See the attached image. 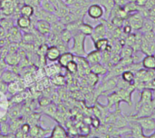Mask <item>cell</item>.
<instances>
[{
  "mask_svg": "<svg viewBox=\"0 0 155 138\" xmlns=\"http://www.w3.org/2000/svg\"><path fill=\"white\" fill-rule=\"evenodd\" d=\"M86 35L78 32L73 35V46L70 48V52H72L74 56H85L86 50H85V40Z\"/></svg>",
  "mask_w": 155,
  "mask_h": 138,
  "instance_id": "6da1fadb",
  "label": "cell"
},
{
  "mask_svg": "<svg viewBox=\"0 0 155 138\" xmlns=\"http://www.w3.org/2000/svg\"><path fill=\"white\" fill-rule=\"evenodd\" d=\"M144 19H145V16L140 12V10L136 11L133 14H130L128 15V18H127L130 25L133 28V30H135V31L141 30V28L143 25Z\"/></svg>",
  "mask_w": 155,
  "mask_h": 138,
  "instance_id": "7a4b0ae2",
  "label": "cell"
},
{
  "mask_svg": "<svg viewBox=\"0 0 155 138\" xmlns=\"http://www.w3.org/2000/svg\"><path fill=\"white\" fill-rule=\"evenodd\" d=\"M87 15L93 20H101L104 15V8L98 3H92L87 8Z\"/></svg>",
  "mask_w": 155,
  "mask_h": 138,
  "instance_id": "3957f363",
  "label": "cell"
},
{
  "mask_svg": "<svg viewBox=\"0 0 155 138\" xmlns=\"http://www.w3.org/2000/svg\"><path fill=\"white\" fill-rule=\"evenodd\" d=\"M134 121H136L143 130L146 131H154L155 130V119L151 116H142V117H133Z\"/></svg>",
  "mask_w": 155,
  "mask_h": 138,
  "instance_id": "277c9868",
  "label": "cell"
},
{
  "mask_svg": "<svg viewBox=\"0 0 155 138\" xmlns=\"http://www.w3.org/2000/svg\"><path fill=\"white\" fill-rule=\"evenodd\" d=\"M155 108V102L154 100L153 102L150 103H146L143 104V106H141L137 110H136V114L134 116H131L132 117H142V116H149L152 115V113L153 112Z\"/></svg>",
  "mask_w": 155,
  "mask_h": 138,
  "instance_id": "5b68a950",
  "label": "cell"
},
{
  "mask_svg": "<svg viewBox=\"0 0 155 138\" xmlns=\"http://www.w3.org/2000/svg\"><path fill=\"white\" fill-rule=\"evenodd\" d=\"M34 26H35V31L44 36H47L51 32V24L45 20L36 19Z\"/></svg>",
  "mask_w": 155,
  "mask_h": 138,
  "instance_id": "8992f818",
  "label": "cell"
},
{
  "mask_svg": "<svg viewBox=\"0 0 155 138\" xmlns=\"http://www.w3.org/2000/svg\"><path fill=\"white\" fill-rule=\"evenodd\" d=\"M107 36V29H106V25L102 21L101 23H99L98 25H96L94 27V31L93 34L91 35V39L93 42L96 41L97 39L103 38V37H106Z\"/></svg>",
  "mask_w": 155,
  "mask_h": 138,
  "instance_id": "52a82bcc",
  "label": "cell"
},
{
  "mask_svg": "<svg viewBox=\"0 0 155 138\" xmlns=\"http://www.w3.org/2000/svg\"><path fill=\"white\" fill-rule=\"evenodd\" d=\"M62 66L59 65L58 62H51V64L45 65L44 67V72L46 77L51 78L54 76H56L58 74L62 73Z\"/></svg>",
  "mask_w": 155,
  "mask_h": 138,
  "instance_id": "ba28073f",
  "label": "cell"
},
{
  "mask_svg": "<svg viewBox=\"0 0 155 138\" xmlns=\"http://www.w3.org/2000/svg\"><path fill=\"white\" fill-rule=\"evenodd\" d=\"M50 133H51L50 129L44 128V127L40 126L39 125H35V126H31V128L29 131V137H46V135H50Z\"/></svg>",
  "mask_w": 155,
  "mask_h": 138,
  "instance_id": "9c48e42d",
  "label": "cell"
},
{
  "mask_svg": "<svg viewBox=\"0 0 155 138\" xmlns=\"http://www.w3.org/2000/svg\"><path fill=\"white\" fill-rule=\"evenodd\" d=\"M15 9L13 0H0V10L4 16H12L15 13Z\"/></svg>",
  "mask_w": 155,
  "mask_h": 138,
  "instance_id": "30bf717a",
  "label": "cell"
},
{
  "mask_svg": "<svg viewBox=\"0 0 155 138\" xmlns=\"http://www.w3.org/2000/svg\"><path fill=\"white\" fill-rule=\"evenodd\" d=\"M25 88H26V86H25L24 81L19 78L18 80H15V81L8 84L7 93H9L11 96H14V95H15V94H17L19 92L24 91Z\"/></svg>",
  "mask_w": 155,
  "mask_h": 138,
  "instance_id": "8fae6325",
  "label": "cell"
},
{
  "mask_svg": "<svg viewBox=\"0 0 155 138\" xmlns=\"http://www.w3.org/2000/svg\"><path fill=\"white\" fill-rule=\"evenodd\" d=\"M153 96L152 89L143 88V89L142 90V93H141V96H140V99H139L138 103L136 104L135 110H137V109H138L141 106H143V104L150 103V102H153Z\"/></svg>",
  "mask_w": 155,
  "mask_h": 138,
  "instance_id": "7c38bea8",
  "label": "cell"
},
{
  "mask_svg": "<svg viewBox=\"0 0 155 138\" xmlns=\"http://www.w3.org/2000/svg\"><path fill=\"white\" fill-rule=\"evenodd\" d=\"M128 125H129V130L131 135H133V137H146V136H144L143 134V129L142 128V126L134 119L129 120L128 121Z\"/></svg>",
  "mask_w": 155,
  "mask_h": 138,
  "instance_id": "4fadbf2b",
  "label": "cell"
},
{
  "mask_svg": "<svg viewBox=\"0 0 155 138\" xmlns=\"http://www.w3.org/2000/svg\"><path fill=\"white\" fill-rule=\"evenodd\" d=\"M49 138H67L69 137L68 132L61 124H56L54 128L51 130Z\"/></svg>",
  "mask_w": 155,
  "mask_h": 138,
  "instance_id": "5bb4252c",
  "label": "cell"
},
{
  "mask_svg": "<svg viewBox=\"0 0 155 138\" xmlns=\"http://www.w3.org/2000/svg\"><path fill=\"white\" fill-rule=\"evenodd\" d=\"M9 106H10L9 100L7 99V96H5V94L0 93V121L7 120L6 113H7Z\"/></svg>",
  "mask_w": 155,
  "mask_h": 138,
  "instance_id": "9a60e30c",
  "label": "cell"
},
{
  "mask_svg": "<svg viewBox=\"0 0 155 138\" xmlns=\"http://www.w3.org/2000/svg\"><path fill=\"white\" fill-rule=\"evenodd\" d=\"M21 107H22V104H10L7 113H6L7 119L10 121V120L20 117L21 116Z\"/></svg>",
  "mask_w": 155,
  "mask_h": 138,
  "instance_id": "2e32d148",
  "label": "cell"
},
{
  "mask_svg": "<svg viewBox=\"0 0 155 138\" xmlns=\"http://www.w3.org/2000/svg\"><path fill=\"white\" fill-rule=\"evenodd\" d=\"M6 37L9 41H11L12 43H19L22 42V38H23V34L20 32V30L18 29V27L13 26L12 28H10L7 31L6 34Z\"/></svg>",
  "mask_w": 155,
  "mask_h": 138,
  "instance_id": "e0dca14e",
  "label": "cell"
},
{
  "mask_svg": "<svg viewBox=\"0 0 155 138\" xmlns=\"http://www.w3.org/2000/svg\"><path fill=\"white\" fill-rule=\"evenodd\" d=\"M60 55L61 51L56 45H50L45 52V58L50 62H57Z\"/></svg>",
  "mask_w": 155,
  "mask_h": 138,
  "instance_id": "ac0fdd59",
  "label": "cell"
},
{
  "mask_svg": "<svg viewBox=\"0 0 155 138\" xmlns=\"http://www.w3.org/2000/svg\"><path fill=\"white\" fill-rule=\"evenodd\" d=\"M2 81L9 84V83H12L15 80H18L19 79V76L16 72H15V70H10V69H4L2 71V74H1V78H0Z\"/></svg>",
  "mask_w": 155,
  "mask_h": 138,
  "instance_id": "d6986e66",
  "label": "cell"
},
{
  "mask_svg": "<svg viewBox=\"0 0 155 138\" xmlns=\"http://www.w3.org/2000/svg\"><path fill=\"white\" fill-rule=\"evenodd\" d=\"M90 72L99 76H106L107 73H108V68L104 65L102 64L101 62L99 63H96V64H93V65H90Z\"/></svg>",
  "mask_w": 155,
  "mask_h": 138,
  "instance_id": "ffe728a7",
  "label": "cell"
},
{
  "mask_svg": "<svg viewBox=\"0 0 155 138\" xmlns=\"http://www.w3.org/2000/svg\"><path fill=\"white\" fill-rule=\"evenodd\" d=\"M92 1H93V3L100 4L104 8V15H105V18L108 19L109 15H110V13H111L113 7L115 5L114 0H92Z\"/></svg>",
  "mask_w": 155,
  "mask_h": 138,
  "instance_id": "44dd1931",
  "label": "cell"
},
{
  "mask_svg": "<svg viewBox=\"0 0 155 138\" xmlns=\"http://www.w3.org/2000/svg\"><path fill=\"white\" fill-rule=\"evenodd\" d=\"M5 64L9 66H16L19 65L20 61H21V57L17 53H10L8 52L7 55L5 56L4 58Z\"/></svg>",
  "mask_w": 155,
  "mask_h": 138,
  "instance_id": "7402d4cb",
  "label": "cell"
},
{
  "mask_svg": "<svg viewBox=\"0 0 155 138\" xmlns=\"http://www.w3.org/2000/svg\"><path fill=\"white\" fill-rule=\"evenodd\" d=\"M16 25L17 27L21 30H27L32 26V20L31 17H27L25 15H19L16 20Z\"/></svg>",
  "mask_w": 155,
  "mask_h": 138,
  "instance_id": "603a6c76",
  "label": "cell"
},
{
  "mask_svg": "<svg viewBox=\"0 0 155 138\" xmlns=\"http://www.w3.org/2000/svg\"><path fill=\"white\" fill-rule=\"evenodd\" d=\"M73 60H74V55L72 52L67 51V52L61 53V55H60V56H59L57 62L59 63V65H60L62 67L65 68V66H67V64L70 63V62L73 61Z\"/></svg>",
  "mask_w": 155,
  "mask_h": 138,
  "instance_id": "cb8c5ba5",
  "label": "cell"
},
{
  "mask_svg": "<svg viewBox=\"0 0 155 138\" xmlns=\"http://www.w3.org/2000/svg\"><path fill=\"white\" fill-rule=\"evenodd\" d=\"M84 57L86 58L87 62H88L90 65L96 64V63L101 62V59H102V52L95 49V50H94V51H91V52L87 53L86 56H85Z\"/></svg>",
  "mask_w": 155,
  "mask_h": 138,
  "instance_id": "d4e9b609",
  "label": "cell"
},
{
  "mask_svg": "<svg viewBox=\"0 0 155 138\" xmlns=\"http://www.w3.org/2000/svg\"><path fill=\"white\" fill-rule=\"evenodd\" d=\"M107 108H111L112 106H118L120 105V103H122V97L120 96V95L118 94L117 91L114 92V93H111L110 95L107 96Z\"/></svg>",
  "mask_w": 155,
  "mask_h": 138,
  "instance_id": "484cf974",
  "label": "cell"
},
{
  "mask_svg": "<svg viewBox=\"0 0 155 138\" xmlns=\"http://www.w3.org/2000/svg\"><path fill=\"white\" fill-rule=\"evenodd\" d=\"M143 68L148 70H155V56L154 55H146L142 60Z\"/></svg>",
  "mask_w": 155,
  "mask_h": 138,
  "instance_id": "4316f807",
  "label": "cell"
},
{
  "mask_svg": "<svg viewBox=\"0 0 155 138\" xmlns=\"http://www.w3.org/2000/svg\"><path fill=\"white\" fill-rule=\"evenodd\" d=\"M93 43H94V48L96 50H99L101 52H104V51L106 50L108 45L110 44V39L108 37H103V38L97 39L96 41H94Z\"/></svg>",
  "mask_w": 155,
  "mask_h": 138,
  "instance_id": "83f0119b",
  "label": "cell"
},
{
  "mask_svg": "<svg viewBox=\"0 0 155 138\" xmlns=\"http://www.w3.org/2000/svg\"><path fill=\"white\" fill-rule=\"evenodd\" d=\"M121 77H122V79L124 82L129 83L131 85H134V82H135V73L134 71L129 70V69H125L121 74Z\"/></svg>",
  "mask_w": 155,
  "mask_h": 138,
  "instance_id": "f1b7e54d",
  "label": "cell"
},
{
  "mask_svg": "<svg viewBox=\"0 0 155 138\" xmlns=\"http://www.w3.org/2000/svg\"><path fill=\"white\" fill-rule=\"evenodd\" d=\"M25 122L28 123L30 126L39 125L41 120V114L38 112H32L28 116L25 117Z\"/></svg>",
  "mask_w": 155,
  "mask_h": 138,
  "instance_id": "f546056e",
  "label": "cell"
},
{
  "mask_svg": "<svg viewBox=\"0 0 155 138\" xmlns=\"http://www.w3.org/2000/svg\"><path fill=\"white\" fill-rule=\"evenodd\" d=\"M50 83L53 84L55 86L62 87V86H64L66 84V79H65L64 76H63L61 74H58V75L54 76L53 77L50 78Z\"/></svg>",
  "mask_w": 155,
  "mask_h": 138,
  "instance_id": "4dcf8cb0",
  "label": "cell"
},
{
  "mask_svg": "<svg viewBox=\"0 0 155 138\" xmlns=\"http://www.w3.org/2000/svg\"><path fill=\"white\" fill-rule=\"evenodd\" d=\"M93 31H94V26L88 23H85L84 21H83L79 25V32H81L86 36H91Z\"/></svg>",
  "mask_w": 155,
  "mask_h": 138,
  "instance_id": "1f68e13d",
  "label": "cell"
},
{
  "mask_svg": "<svg viewBox=\"0 0 155 138\" xmlns=\"http://www.w3.org/2000/svg\"><path fill=\"white\" fill-rule=\"evenodd\" d=\"M45 115L48 116L49 117H52V118H54L55 116V114L57 113V107L53 103H50L49 105L44 106L43 108V111H42Z\"/></svg>",
  "mask_w": 155,
  "mask_h": 138,
  "instance_id": "d6a6232c",
  "label": "cell"
},
{
  "mask_svg": "<svg viewBox=\"0 0 155 138\" xmlns=\"http://www.w3.org/2000/svg\"><path fill=\"white\" fill-rule=\"evenodd\" d=\"M0 26L5 29V31H8L10 28L14 26V22L11 16H3L0 18Z\"/></svg>",
  "mask_w": 155,
  "mask_h": 138,
  "instance_id": "836d02e7",
  "label": "cell"
},
{
  "mask_svg": "<svg viewBox=\"0 0 155 138\" xmlns=\"http://www.w3.org/2000/svg\"><path fill=\"white\" fill-rule=\"evenodd\" d=\"M20 15L27 17H32L35 15V7L28 4H25L20 9Z\"/></svg>",
  "mask_w": 155,
  "mask_h": 138,
  "instance_id": "e575fe53",
  "label": "cell"
},
{
  "mask_svg": "<svg viewBox=\"0 0 155 138\" xmlns=\"http://www.w3.org/2000/svg\"><path fill=\"white\" fill-rule=\"evenodd\" d=\"M153 23L152 22V20L148 17V18H145L144 19V22H143V25L141 28V32L143 34L144 33H148V32H151V31H153Z\"/></svg>",
  "mask_w": 155,
  "mask_h": 138,
  "instance_id": "d590c367",
  "label": "cell"
},
{
  "mask_svg": "<svg viewBox=\"0 0 155 138\" xmlns=\"http://www.w3.org/2000/svg\"><path fill=\"white\" fill-rule=\"evenodd\" d=\"M40 6L47 12H51V13L55 12V7L50 0H41Z\"/></svg>",
  "mask_w": 155,
  "mask_h": 138,
  "instance_id": "8d00e7d4",
  "label": "cell"
},
{
  "mask_svg": "<svg viewBox=\"0 0 155 138\" xmlns=\"http://www.w3.org/2000/svg\"><path fill=\"white\" fill-rule=\"evenodd\" d=\"M133 54H134V49L130 45H124V46H123L122 49H121V51H120V56H121V58L132 56Z\"/></svg>",
  "mask_w": 155,
  "mask_h": 138,
  "instance_id": "74e56055",
  "label": "cell"
},
{
  "mask_svg": "<svg viewBox=\"0 0 155 138\" xmlns=\"http://www.w3.org/2000/svg\"><path fill=\"white\" fill-rule=\"evenodd\" d=\"M93 3L92 0H76L73 5H70V6H73V7H75V8H88V6Z\"/></svg>",
  "mask_w": 155,
  "mask_h": 138,
  "instance_id": "f35d334b",
  "label": "cell"
},
{
  "mask_svg": "<svg viewBox=\"0 0 155 138\" xmlns=\"http://www.w3.org/2000/svg\"><path fill=\"white\" fill-rule=\"evenodd\" d=\"M59 36H60V38H61L64 42H65L66 44H69V42L73 39V34H72L69 30H67L66 28H64V29L60 33Z\"/></svg>",
  "mask_w": 155,
  "mask_h": 138,
  "instance_id": "ab89813d",
  "label": "cell"
},
{
  "mask_svg": "<svg viewBox=\"0 0 155 138\" xmlns=\"http://www.w3.org/2000/svg\"><path fill=\"white\" fill-rule=\"evenodd\" d=\"M65 69H66V72L71 74V75H74L77 73L78 71V65L76 63L75 60H73L71 61L70 63L67 64V66H65Z\"/></svg>",
  "mask_w": 155,
  "mask_h": 138,
  "instance_id": "60d3db41",
  "label": "cell"
},
{
  "mask_svg": "<svg viewBox=\"0 0 155 138\" xmlns=\"http://www.w3.org/2000/svg\"><path fill=\"white\" fill-rule=\"evenodd\" d=\"M86 80L88 82V84H90L92 86H95L96 84L98 83L99 81V76L92 73V72H89L87 75H86Z\"/></svg>",
  "mask_w": 155,
  "mask_h": 138,
  "instance_id": "b9f144b4",
  "label": "cell"
},
{
  "mask_svg": "<svg viewBox=\"0 0 155 138\" xmlns=\"http://www.w3.org/2000/svg\"><path fill=\"white\" fill-rule=\"evenodd\" d=\"M50 103H51V100L48 99V97H46V96H43V97H41V98L38 100V105H39L41 107H44V106L49 105Z\"/></svg>",
  "mask_w": 155,
  "mask_h": 138,
  "instance_id": "7bdbcfd3",
  "label": "cell"
},
{
  "mask_svg": "<svg viewBox=\"0 0 155 138\" xmlns=\"http://www.w3.org/2000/svg\"><path fill=\"white\" fill-rule=\"evenodd\" d=\"M25 3L32 5L35 8H37L41 5V0H25Z\"/></svg>",
  "mask_w": 155,
  "mask_h": 138,
  "instance_id": "ee69618b",
  "label": "cell"
},
{
  "mask_svg": "<svg viewBox=\"0 0 155 138\" xmlns=\"http://www.w3.org/2000/svg\"><path fill=\"white\" fill-rule=\"evenodd\" d=\"M7 86H8V84L0 79V93L6 94L7 93Z\"/></svg>",
  "mask_w": 155,
  "mask_h": 138,
  "instance_id": "f6af8a7d",
  "label": "cell"
},
{
  "mask_svg": "<svg viewBox=\"0 0 155 138\" xmlns=\"http://www.w3.org/2000/svg\"><path fill=\"white\" fill-rule=\"evenodd\" d=\"M149 0H135V3L136 5L139 6V7H143L145 6L147 4H148Z\"/></svg>",
  "mask_w": 155,
  "mask_h": 138,
  "instance_id": "bcb514c9",
  "label": "cell"
},
{
  "mask_svg": "<svg viewBox=\"0 0 155 138\" xmlns=\"http://www.w3.org/2000/svg\"><path fill=\"white\" fill-rule=\"evenodd\" d=\"M91 125H92L94 127H95V128L99 127V125H100V120L98 119V117H94V118L92 119V121H91Z\"/></svg>",
  "mask_w": 155,
  "mask_h": 138,
  "instance_id": "7dc6e473",
  "label": "cell"
},
{
  "mask_svg": "<svg viewBox=\"0 0 155 138\" xmlns=\"http://www.w3.org/2000/svg\"><path fill=\"white\" fill-rule=\"evenodd\" d=\"M6 66H7V65L5 64V60H4L3 58H1V57H0V71H2V70L5 69V68H6Z\"/></svg>",
  "mask_w": 155,
  "mask_h": 138,
  "instance_id": "c3c4849f",
  "label": "cell"
},
{
  "mask_svg": "<svg viewBox=\"0 0 155 138\" xmlns=\"http://www.w3.org/2000/svg\"><path fill=\"white\" fill-rule=\"evenodd\" d=\"M64 1H65V3H66L68 5H73L74 3L76 0H64Z\"/></svg>",
  "mask_w": 155,
  "mask_h": 138,
  "instance_id": "681fc988",
  "label": "cell"
},
{
  "mask_svg": "<svg viewBox=\"0 0 155 138\" xmlns=\"http://www.w3.org/2000/svg\"><path fill=\"white\" fill-rule=\"evenodd\" d=\"M50 1H51L53 4H54V7H55V5H56V4H57V3H58L60 0H50Z\"/></svg>",
  "mask_w": 155,
  "mask_h": 138,
  "instance_id": "f907efd6",
  "label": "cell"
},
{
  "mask_svg": "<svg viewBox=\"0 0 155 138\" xmlns=\"http://www.w3.org/2000/svg\"><path fill=\"white\" fill-rule=\"evenodd\" d=\"M2 50H3V46L0 45V57L2 58Z\"/></svg>",
  "mask_w": 155,
  "mask_h": 138,
  "instance_id": "816d5d0a",
  "label": "cell"
},
{
  "mask_svg": "<svg viewBox=\"0 0 155 138\" xmlns=\"http://www.w3.org/2000/svg\"><path fill=\"white\" fill-rule=\"evenodd\" d=\"M3 71V70H2ZM2 71H0V78H1V74H2Z\"/></svg>",
  "mask_w": 155,
  "mask_h": 138,
  "instance_id": "f5cc1de1",
  "label": "cell"
},
{
  "mask_svg": "<svg viewBox=\"0 0 155 138\" xmlns=\"http://www.w3.org/2000/svg\"><path fill=\"white\" fill-rule=\"evenodd\" d=\"M0 12H1V10H0Z\"/></svg>",
  "mask_w": 155,
  "mask_h": 138,
  "instance_id": "db71d44e",
  "label": "cell"
}]
</instances>
